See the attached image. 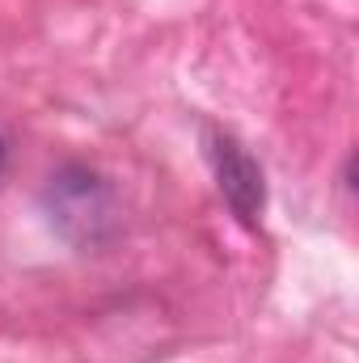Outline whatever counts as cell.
I'll use <instances>...</instances> for the list:
<instances>
[{
	"label": "cell",
	"instance_id": "1",
	"mask_svg": "<svg viewBox=\"0 0 359 363\" xmlns=\"http://www.w3.org/2000/svg\"><path fill=\"white\" fill-rule=\"evenodd\" d=\"M207 144V161L216 169V182H220V194L228 199V207L254 224L263 216V203H267V182H263V169L258 161L245 152V144H237L228 131H207L203 135Z\"/></svg>",
	"mask_w": 359,
	"mask_h": 363
},
{
	"label": "cell",
	"instance_id": "2",
	"mask_svg": "<svg viewBox=\"0 0 359 363\" xmlns=\"http://www.w3.org/2000/svg\"><path fill=\"white\" fill-rule=\"evenodd\" d=\"M0 161H4V144H0Z\"/></svg>",
	"mask_w": 359,
	"mask_h": 363
}]
</instances>
